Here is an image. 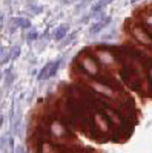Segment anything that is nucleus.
<instances>
[{
    "label": "nucleus",
    "mask_w": 152,
    "mask_h": 153,
    "mask_svg": "<svg viewBox=\"0 0 152 153\" xmlns=\"http://www.w3.org/2000/svg\"><path fill=\"white\" fill-rule=\"evenodd\" d=\"M145 25L149 28H152V12L151 14H145Z\"/></svg>",
    "instance_id": "11"
},
{
    "label": "nucleus",
    "mask_w": 152,
    "mask_h": 153,
    "mask_svg": "<svg viewBox=\"0 0 152 153\" xmlns=\"http://www.w3.org/2000/svg\"><path fill=\"white\" fill-rule=\"evenodd\" d=\"M68 31H69V28L66 26V25H61V26H58V28L54 31V38H55V40H61V38L66 37Z\"/></svg>",
    "instance_id": "7"
},
{
    "label": "nucleus",
    "mask_w": 152,
    "mask_h": 153,
    "mask_svg": "<svg viewBox=\"0 0 152 153\" xmlns=\"http://www.w3.org/2000/svg\"><path fill=\"white\" fill-rule=\"evenodd\" d=\"M100 2L103 3V5H108V3H111V2H112V0H100Z\"/></svg>",
    "instance_id": "16"
},
{
    "label": "nucleus",
    "mask_w": 152,
    "mask_h": 153,
    "mask_svg": "<svg viewBox=\"0 0 152 153\" xmlns=\"http://www.w3.org/2000/svg\"><path fill=\"white\" fill-rule=\"evenodd\" d=\"M89 86H91V89L94 91L95 95L103 97V98H106L109 101H114V103H115V101H118V98H120V94L115 91V87H112V86L100 81V80L89 81Z\"/></svg>",
    "instance_id": "2"
},
{
    "label": "nucleus",
    "mask_w": 152,
    "mask_h": 153,
    "mask_svg": "<svg viewBox=\"0 0 152 153\" xmlns=\"http://www.w3.org/2000/svg\"><path fill=\"white\" fill-rule=\"evenodd\" d=\"M94 57L97 58V61L100 65H103L105 68H115L117 65H120V61L117 58V55L112 52V49H106V48H95L94 49Z\"/></svg>",
    "instance_id": "3"
},
{
    "label": "nucleus",
    "mask_w": 152,
    "mask_h": 153,
    "mask_svg": "<svg viewBox=\"0 0 152 153\" xmlns=\"http://www.w3.org/2000/svg\"><path fill=\"white\" fill-rule=\"evenodd\" d=\"M131 34H132V37L140 45H143L145 48L152 49V37H151V34L148 32V29L145 26H140V25H132V26H131Z\"/></svg>",
    "instance_id": "4"
},
{
    "label": "nucleus",
    "mask_w": 152,
    "mask_h": 153,
    "mask_svg": "<svg viewBox=\"0 0 152 153\" xmlns=\"http://www.w3.org/2000/svg\"><path fill=\"white\" fill-rule=\"evenodd\" d=\"M12 23L16 25L17 28H22V29H28L31 26V23L28 19H23V17H16V19H12Z\"/></svg>",
    "instance_id": "8"
},
{
    "label": "nucleus",
    "mask_w": 152,
    "mask_h": 153,
    "mask_svg": "<svg viewBox=\"0 0 152 153\" xmlns=\"http://www.w3.org/2000/svg\"><path fill=\"white\" fill-rule=\"evenodd\" d=\"M20 54V48H14V49H11V58H17V55Z\"/></svg>",
    "instance_id": "12"
},
{
    "label": "nucleus",
    "mask_w": 152,
    "mask_h": 153,
    "mask_svg": "<svg viewBox=\"0 0 152 153\" xmlns=\"http://www.w3.org/2000/svg\"><path fill=\"white\" fill-rule=\"evenodd\" d=\"M3 28V16H0V29Z\"/></svg>",
    "instance_id": "15"
},
{
    "label": "nucleus",
    "mask_w": 152,
    "mask_h": 153,
    "mask_svg": "<svg viewBox=\"0 0 152 153\" xmlns=\"http://www.w3.org/2000/svg\"><path fill=\"white\" fill-rule=\"evenodd\" d=\"M35 38H37V32L35 31H31L29 35H28V40H35Z\"/></svg>",
    "instance_id": "14"
},
{
    "label": "nucleus",
    "mask_w": 152,
    "mask_h": 153,
    "mask_svg": "<svg viewBox=\"0 0 152 153\" xmlns=\"http://www.w3.org/2000/svg\"><path fill=\"white\" fill-rule=\"evenodd\" d=\"M0 78H2V72H0Z\"/></svg>",
    "instance_id": "18"
},
{
    "label": "nucleus",
    "mask_w": 152,
    "mask_h": 153,
    "mask_svg": "<svg viewBox=\"0 0 152 153\" xmlns=\"http://www.w3.org/2000/svg\"><path fill=\"white\" fill-rule=\"evenodd\" d=\"M148 78H149V83H151V86H152V66L148 68Z\"/></svg>",
    "instance_id": "13"
},
{
    "label": "nucleus",
    "mask_w": 152,
    "mask_h": 153,
    "mask_svg": "<svg viewBox=\"0 0 152 153\" xmlns=\"http://www.w3.org/2000/svg\"><path fill=\"white\" fill-rule=\"evenodd\" d=\"M8 60H11V51L6 48H0V66L5 65Z\"/></svg>",
    "instance_id": "9"
},
{
    "label": "nucleus",
    "mask_w": 152,
    "mask_h": 153,
    "mask_svg": "<svg viewBox=\"0 0 152 153\" xmlns=\"http://www.w3.org/2000/svg\"><path fill=\"white\" fill-rule=\"evenodd\" d=\"M77 63H79V68L80 71H83L88 76H97L101 74V69H100V63L97 61V58L94 57V54H79V58H77Z\"/></svg>",
    "instance_id": "1"
},
{
    "label": "nucleus",
    "mask_w": 152,
    "mask_h": 153,
    "mask_svg": "<svg viewBox=\"0 0 152 153\" xmlns=\"http://www.w3.org/2000/svg\"><path fill=\"white\" fill-rule=\"evenodd\" d=\"M94 130L105 135L109 132V120L103 112H95L94 115Z\"/></svg>",
    "instance_id": "5"
},
{
    "label": "nucleus",
    "mask_w": 152,
    "mask_h": 153,
    "mask_svg": "<svg viewBox=\"0 0 152 153\" xmlns=\"http://www.w3.org/2000/svg\"><path fill=\"white\" fill-rule=\"evenodd\" d=\"M12 80H14V74H12V71H11V69H8V71H6V74H5V81H6V86H11Z\"/></svg>",
    "instance_id": "10"
},
{
    "label": "nucleus",
    "mask_w": 152,
    "mask_h": 153,
    "mask_svg": "<svg viewBox=\"0 0 152 153\" xmlns=\"http://www.w3.org/2000/svg\"><path fill=\"white\" fill-rule=\"evenodd\" d=\"M2 124H3V115H0V127H2Z\"/></svg>",
    "instance_id": "17"
},
{
    "label": "nucleus",
    "mask_w": 152,
    "mask_h": 153,
    "mask_svg": "<svg viewBox=\"0 0 152 153\" xmlns=\"http://www.w3.org/2000/svg\"><path fill=\"white\" fill-rule=\"evenodd\" d=\"M111 23V17H106V19H103L101 22H97L95 25H92L91 26V29H89V32L92 34V35H95V34H98V32H101L103 31L108 25Z\"/></svg>",
    "instance_id": "6"
}]
</instances>
